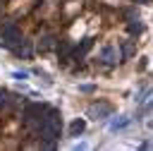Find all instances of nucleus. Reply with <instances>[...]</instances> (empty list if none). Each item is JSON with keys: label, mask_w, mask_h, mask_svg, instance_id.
<instances>
[{"label": "nucleus", "mask_w": 153, "mask_h": 151, "mask_svg": "<svg viewBox=\"0 0 153 151\" xmlns=\"http://www.w3.org/2000/svg\"><path fill=\"white\" fill-rule=\"evenodd\" d=\"M88 115H91L93 120H103V117L110 115V105H105V103H93V105L88 108Z\"/></svg>", "instance_id": "4"}, {"label": "nucleus", "mask_w": 153, "mask_h": 151, "mask_svg": "<svg viewBox=\"0 0 153 151\" xmlns=\"http://www.w3.org/2000/svg\"><path fill=\"white\" fill-rule=\"evenodd\" d=\"M131 50H134V46H131V43H124V48H122V53H124V55H131Z\"/></svg>", "instance_id": "12"}, {"label": "nucleus", "mask_w": 153, "mask_h": 151, "mask_svg": "<svg viewBox=\"0 0 153 151\" xmlns=\"http://www.w3.org/2000/svg\"><path fill=\"white\" fill-rule=\"evenodd\" d=\"M141 29H143V26H141V22H139V17H136V19H131V22H129V34H139V31H141Z\"/></svg>", "instance_id": "10"}, {"label": "nucleus", "mask_w": 153, "mask_h": 151, "mask_svg": "<svg viewBox=\"0 0 153 151\" xmlns=\"http://www.w3.org/2000/svg\"><path fill=\"white\" fill-rule=\"evenodd\" d=\"M57 53H60V58H69L74 50H72V46H69V43H60V46H57Z\"/></svg>", "instance_id": "9"}, {"label": "nucleus", "mask_w": 153, "mask_h": 151, "mask_svg": "<svg viewBox=\"0 0 153 151\" xmlns=\"http://www.w3.org/2000/svg\"><path fill=\"white\" fill-rule=\"evenodd\" d=\"M124 125H129V117H120V120H112V125H110V127H112V129H122Z\"/></svg>", "instance_id": "11"}, {"label": "nucleus", "mask_w": 153, "mask_h": 151, "mask_svg": "<svg viewBox=\"0 0 153 151\" xmlns=\"http://www.w3.org/2000/svg\"><path fill=\"white\" fill-rule=\"evenodd\" d=\"M84 127H86L84 120H74V122L69 125V137H79V134L84 132Z\"/></svg>", "instance_id": "8"}, {"label": "nucleus", "mask_w": 153, "mask_h": 151, "mask_svg": "<svg viewBox=\"0 0 153 151\" xmlns=\"http://www.w3.org/2000/svg\"><path fill=\"white\" fill-rule=\"evenodd\" d=\"M60 129H62L60 113L53 110V108H48V110H45V117H43V122H41V127H38V132H36V137L43 139V141H57V139H60Z\"/></svg>", "instance_id": "1"}, {"label": "nucleus", "mask_w": 153, "mask_h": 151, "mask_svg": "<svg viewBox=\"0 0 153 151\" xmlns=\"http://www.w3.org/2000/svg\"><path fill=\"white\" fill-rule=\"evenodd\" d=\"M12 77H14V79H26L29 74H26V72H12Z\"/></svg>", "instance_id": "13"}, {"label": "nucleus", "mask_w": 153, "mask_h": 151, "mask_svg": "<svg viewBox=\"0 0 153 151\" xmlns=\"http://www.w3.org/2000/svg\"><path fill=\"white\" fill-rule=\"evenodd\" d=\"M50 48H55V36L43 34V36L38 38V50H41V53H45V50H50Z\"/></svg>", "instance_id": "6"}, {"label": "nucleus", "mask_w": 153, "mask_h": 151, "mask_svg": "<svg viewBox=\"0 0 153 151\" xmlns=\"http://www.w3.org/2000/svg\"><path fill=\"white\" fill-rule=\"evenodd\" d=\"M14 103H19V98H17V96H10L5 89H0V108H10V105H14Z\"/></svg>", "instance_id": "7"}, {"label": "nucleus", "mask_w": 153, "mask_h": 151, "mask_svg": "<svg viewBox=\"0 0 153 151\" xmlns=\"http://www.w3.org/2000/svg\"><path fill=\"white\" fill-rule=\"evenodd\" d=\"M120 50L115 48V46H105L103 50H100V60H105L108 65H115V62H120Z\"/></svg>", "instance_id": "3"}, {"label": "nucleus", "mask_w": 153, "mask_h": 151, "mask_svg": "<svg viewBox=\"0 0 153 151\" xmlns=\"http://www.w3.org/2000/svg\"><path fill=\"white\" fill-rule=\"evenodd\" d=\"M12 53L17 55V58H31V41H19L14 48H12Z\"/></svg>", "instance_id": "5"}, {"label": "nucleus", "mask_w": 153, "mask_h": 151, "mask_svg": "<svg viewBox=\"0 0 153 151\" xmlns=\"http://www.w3.org/2000/svg\"><path fill=\"white\" fill-rule=\"evenodd\" d=\"M45 110H48V105H43V103H29V105L24 108L22 117H24V125H26V129H29L31 134L38 132V127H41V122H43V117H45Z\"/></svg>", "instance_id": "2"}, {"label": "nucleus", "mask_w": 153, "mask_h": 151, "mask_svg": "<svg viewBox=\"0 0 153 151\" xmlns=\"http://www.w3.org/2000/svg\"><path fill=\"white\" fill-rule=\"evenodd\" d=\"M0 17H2V7H0Z\"/></svg>", "instance_id": "15"}, {"label": "nucleus", "mask_w": 153, "mask_h": 151, "mask_svg": "<svg viewBox=\"0 0 153 151\" xmlns=\"http://www.w3.org/2000/svg\"><path fill=\"white\" fill-rule=\"evenodd\" d=\"M136 2H146V0H136Z\"/></svg>", "instance_id": "14"}]
</instances>
